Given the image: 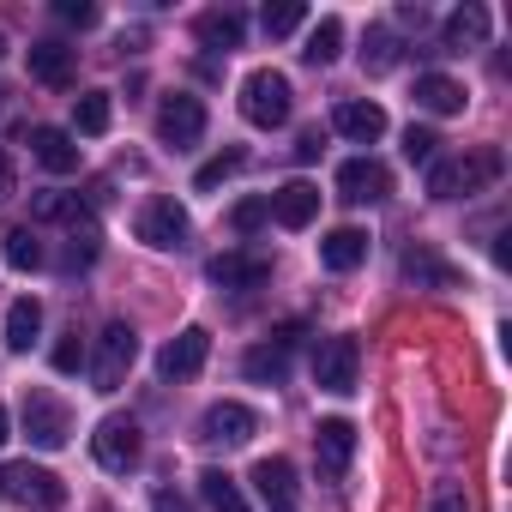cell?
<instances>
[{
    "label": "cell",
    "instance_id": "1",
    "mask_svg": "<svg viewBox=\"0 0 512 512\" xmlns=\"http://www.w3.org/2000/svg\"><path fill=\"white\" fill-rule=\"evenodd\" d=\"M506 175V151L500 145H476L464 157H446V163H428V193L434 199H470L482 187H494Z\"/></svg>",
    "mask_w": 512,
    "mask_h": 512
},
{
    "label": "cell",
    "instance_id": "2",
    "mask_svg": "<svg viewBox=\"0 0 512 512\" xmlns=\"http://www.w3.org/2000/svg\"><path fill=\"white\" fill-rule=\"evenodd\" d=\"M0 494H7L13 506H31V512H61V506H67V482H61L55 470L31 464V458L0 470Z\"/></svg>",
    "mask_w": 512,
    "mask_h": 512
},
{
    "label": "cell",
    "instance_id": "3",
    "mask_svg": "<svg viewBox=\"0 0 512 512\" xmlns=\"http://www.w3.org/2000/svg\"><path fill=\"white\" fill-rule=\"evenodd\" d=\"M133 362H139V332L127 320H109L103 338H97V356L85 362L91 380H97V392H121V380L133 374Z\"/></svg>",
    "mask_w": 512,
    "mask_h": 512
},
{
    "label": "cell",
    "instance_id": "4",
    "mask_svg": "<svg viewBox=\"0 0 512 512\" xmlns=\"http://www.w3.org/2000/svg\"><path fill=\"white\" fill-rule=\"evenodd\" d=\"M290 109H296V103H290V79H284V73L260 67V73H247V79H241V115H247L253 127H266V133H272V127L290 121Z\"/></svg>",
    "mask_w": 512,
    "mask_h": 512
},
{
    "label": "cell",
    "instance_id": "5",
    "mask_svg": "<svg viewBox=\"0 0 512 512\" xmlns=\"http://www.w3.org/2000/svg\"><path fill=\"white\" fill-rule=\"evenodd\" d=\"M91 452H97V464H103L109 476H127V470H139V458H145L139 422H127V416H109V422H97V434H91Z\"/></svg>",
    "mask_w": 512,
    "mask_h": 512
},
{
    "label": "cell",
    "instance_id": "6",
    "mask_svg": "<svg viewBox=\"0 0 512 512\" xmlns=\"http://www.w3.org/2000/svg\"><path fill=\"white\" fill-rule=\"evenodd\" d=\"M133 229H139V241L145 247H157V253H175L181 241H187V211L175 205V199H145L139 205V217H133Z\"/></svg>",
    "mask_w": 512,
    "mask_h": 512
},
{
    "label": "cell",
    "instance_id": "7",
    "mask_svg": "<svg viewBox=\"0 0 512 512\" xmlns=\"http://www.w3.org/2000/svg\"><path fill=\"white\" fill-rule=\"evenodd\" d=\"M356 368H362L356 338H326V344L314 350V386H320V392H332V398L356 392Z\"/></svg>",
    "mask_w": 512,
    "mask_h": 512
},
{
    "label": "cell",
    "instance_id": "8",
    "mask_svg": "<svg viewBox=\"0 0 512 512\" xmlns=\"http://www.w3.org/2000/svg\"><path fill=\"white\" fill-rule=\"evenodd\" d=\"M25 434H31V446L61 452V446H67V434H73L67 404H61L55 392H25Z\"/></svg>",
    "mask_w": 512,
    "mask_h": 512
},
{
    "label": "cell",
    "instance_id": "9",
    "mask_svg": "<svg viewBox=\"0 0 512 512\" xmlns=\"http://www.w3.org/2000/svg\"><path fill=\"white\" fill-rule=\"evenodd\" d=\"M157 139H163V145H175V151L199 145V139H205V103H199V97H187V91L163 97V109H157Z\"/></svg>",
    "mask_w": 512,
    "mask_h": 512
},
{
    "label": "cell",
    "instance_id": "10",
    "mask_svg": "<svg viewBox=\"0 0 512 512\" xmlns=\"http://www.w3.org/2000/svg\"><path fill=\"white\" fill-rule=\"evenodd\" d=\"M253 434H260V416L247 404H235V398H223V404H211L199 416V440H211V446H247Z\"/></svg>",
    "mask_w": 512,
    "mask_h": 512
},
{
    "label": "cell",
    "instance_id": "11",
    "mask_svg": "<svg viewBox=\"0 0 512 512\" xmlns=\"http://www.w3.org/2000/svg\"><path fill=\"white\" fill-rule=\"evenodd\" d=\"M338 193L350 205H380V199H392V169L380 157H350L338 169Z\"/></svg>",
    "mask_w": 512,
    "mask_h": 512
},
{
    "label": "cell",
    "instance_id": "12",
    "mask_svg": "<svg viewBox=\"0 0 512 512\" xmlns=\"http://www.w3.org/2000/svg\"><path fill=\"white\" fill-rule=\"evenodd\" d=\"M205 356H211V332H205V326H187V332H175V338L157 350V374H163V380H193V374L205 368Z\"/></svg>",
    "mask_w": 512,
    "mask_h": 512
},
{
    "label": "cell",
    "instance_id": "13",
    "mask_svg": "<svg viewBox=\"0 0 512 512\" xmlns=\"http://www.w3.org/2000/svg\"><path fill=\"white\" fill-rule=\"evenodd\" d=\"M205 278L217 290H260L272 278V260H266V253H217V260L205 266Z\"/></svg>",
    "mask_w": 512,
    "mask_h": 512
},
{
    "label": "cell",
    "instance_id": "14",
    "mask_svg": "<svg viewBox=\"0 0 512 512\" xmlns=\"http://www.w3.org/2000/svg\"><path fill=\"white\" fill-rule=\"evenodd\" d=\"M314 458H320V476H344L350 470V458H356V428L344 422V416H326L320 428H314Z\"/></svg>",
    "mask_w": 512,
    "mask_h": 512
},
{
    "label": "cell",
    "instance_id": "15",
    "mask_svg": "<svg viewBox=\"0 0 512 512\" xmlns=\"http://www.w3.org/2000/svg\"><path fill=\"white\" fill-rule=\"evenodd\" d=\"M290 344H296V326H284L272 344H253V350L241 356V374H247V380H260V386H266V380L278 386V380L290 374Z\"/></svg>",
    "mask_w": 512,
    "mask_h": 512
},
{
    "label": "cell",
    "instance_id": "16",
    "mask_svg": "<svg viewBox=\"0 0 512 512\" xmlns=\"http://www.w3.org/2000/svg\"><path fill=\"white\" fill-rule=\"evenodd\" d=\"M266 211H272L284 229H308V223L320 217V187H308V181H290V187H278V193L266 199Z\"/></svg>",
    "mask_w": 512,
    "mask_h": 512
},
{
    "label": "cell",
    "instance_id": "17",
    "mask_svg": "<svg viewBox=\"0 0 512 512\" xmlns=\"http://www.w3.org/2000/svg\"><path fill=\"white\" fill-rule=\"evenodd\" d=\"M253 488H260V500L272 512H290L296 506V464L290 458H260L253 464Z\"/></svg>",
    "mask_w": 512,
    "mask_h": 512
},
{
    "label": "cell",
    "instance_id": "18",
    "mask_svg": "<svg viewBox=\"0 0 512 512\" xmlns=\"http://www.w3.org/2000/svg\"><path fill=\"white\" fill-rule=\"evenodd\" d=\"M332 127H338L344 139H356V145H374V139L386 133V109H380V103L350 97V103H338V109H332Z\"/></svg>",
    "mask_w": 512,
    "mask_h": 512
},
{
    "label": "cell",
    "instance_id": "19",
    "mask_svg": "<svg viewBox=\"0 0 512 512\" xmlns=\"http://www.w3.org/2000/svg\"><path fill=\"white\" fill-rule=\"evenodd\" d=\"M362 260H368V229H356V223H344V229H332L320 241V266L326 272H356Z\"/></svg>",
    "mask_w": 512,
    "mask_h": 512
},
{
    "label": "cell",
    "instance_id": "20",
    "mask_svg": "<svg viewBox=\"0 0 512 512\" xmlns=\"http://www.w3.org/2000/svg\"><path fill=\"white\" fill-rule=\"evenodd\" d=\"M73 49L67 43H31V79L37 85H49V91H67L73 85Z\"/></svg>",
    "mask_w": 512,
    "mask_h": 512
},
{
    "label": "cell",
    "instance_id": "21",
    "mask_svg": "<svg viewBox=\"0 0 512 512\" xmlns=\"http://www.w3.org/2000/svg\"><path fill=\"white\" fill-rule=\"evenodd\" d=\"M31 151H37V163H43L49 175H73V169H79V145H73V133H61V127H31Z\"/></svg>",
    "mask_w": 512,
    "mask_h": 512
},
{
    "label": "cell",
    "instance_id": "22",
    "mask_svg": "<svg viewBox=\"0 0 512 512\" xmlns=\"http://www.w3.org/2000/svg\"><path fill=\"white\" fill-rule=\"evenodd\" d=\"M404 278H410V284H428V290H458V272L440 260L428 241H416V247L404 253Z\"/></svg>",
    "mask_w": 512,
    "mask_h": 512
},
{
    "label": "cell",
    "instance_id": "23",
    "mask_svg": "<svg viewBox=\"0 0 512 512\" xmlns=\"http://www.w3.org/2000/svg\"><path fill=\"white\" fill-rule=\"evenodd\" d=\"M199 43L205 49H217V55H229V49H241V37H247V19L235 13V7H223V13H199Z\"/></svg>",
    "mask_w": 512,
    "mask_h": 512
},
{
    "label": "cell",
    "instance_id": "24",
    "mask_svg": "<svg viewBox=\"0 0 512 512\" xmlns=\"http://www.w3.org/2000/svg\"><path fill=\"white\" fill-rule=\"evenodd\" d=\"M470 97H464V85L458 79H446V73H422L416 79V109H428V115H458Z\"/></svg>",
    "mask_w": 512,
    "mask_h": 512
},
{
    "label": "cell",
    "instance_id": "25",
    "mask_svg": "<svg viewBox=\"0 0 512 512\" xmlns=\"http://www.w3.org/2000/svg\"><path fill=\"white\" fill-rule=\"evenodd\" d=\"M37 332H43V302H37V296H19V302L7 308V350L25 356V350L37 344Z\"/></svg>",
    "mask_w": 512,
    "mask_h": 512
},
{
    "label": "cell",
    "instance_id": "26",
    "mask_svg": "<svg viewBox=\"0 0 512 512\" xmlns=\"http://www.w3.org/2000/svg\"><path fill=\"white\" fill-rule=\"evenodd\" d=\"M488 43V13L482 7H458L446 19V49H482Z\"/></svg>",
    "mask_w": 512,
    "mask_h": 512
},
{
    "label": "cell",
    "instance_id": "27",
    "mask_svg": "<svg viewBox=\"0 0 512 512\" xmlns=\"http://www.w3.org/2000/svg\"><path fill=\"white\" fill-rule=\"evenodd\" d=\"M344 55V19H320L314 31H308V49H302V61L308 67H332Z\"/></svg>",
    "mask_w": 512,
    "mask_h": 512
},
{
    "label": "cell",
    "instance_id": "28",
    "mask_svg": "<svg viewBox=\"0 0 512 512\" xmlns=\"http://www.w3.org/2000/svg\"><path fill=\"white\" fill-rule=\"evenodd\" d=\"M31 217L37 223H85L91 211L79 205V193H37L31 199Z\"/></svg>",
    "mask_w": 512,
    "mask_h": 512
},
{
    "label": "cell",
    "instance_id": "29",
    "mask_svg": "<svg viewBox=\"0 0 512 512\" xmlns=\"http://www.w3.org/2000/svg\"><path fill=\"white\" fill-rule=\"evenodd\" d=\"M103 253V235H97V223L85 217V223H73V235H67V253H61V266L67 272H79V266H91Z\"/></svg>",
    "mask_w": 512,
    "mask_h": 512
},
{
    "label": "cell",
    "instance_id": "30",
    "mask_svg": "<svg viewBox=\"0 0 512 512\" xmlns=\"http://www.w3.org/2000/svg\"><path fill=\"white\" fill-rule=\"evenodd\" d=\"M199 494H205V506H211V512H247V500H241L235 476H223V470H205V476H199Z\"/></svg>",
    "mask_w": 512,
    "mask_h": 512
},
{
    "label": "cell",
    "instance_id": "31",
    "mask_svg": "<svg viewBox=\"0 0 512 512\" xmlns=\"http://www.w3.org/2000/svg\"><path fill=\"white\" fill-rule=\"evenodd\" d=\"M73 127H79L85 139L109 133V91H85V97L73 103Z\"/></svg>",
    "mask_w": 512,
    "mask_h": 512
},
{
    "label": "cell",
    "instance_id": "32",
    "mask_svg": "<svg viewBox=\"0 0 512 512\" xmlns=\"http://www.w3.org/2000/svg\"><path fill=\"white\" fill-rule=\"evenodd\" d=\"M7 266H13V272H37V266H43L37 229H7Z\"/></svg>",
    "mask_w": 512,
    "mask_h": 512
},
{
    "label": "cell",
    "instance_id": "33",
    "mask_svg": "<svg viewBox=\"0 0 512 512\" xmlns=\"http://www.w3.org/2000/svg\"><path fill=\"white\" fill-rule=\"evenodd\" d=\"M362 67H368V73H392V67H398V37H392L386 25L368 31V43H362Z\"/></svg>",
    "mask_w": 512,
    "mask_h": 512
},
{
    "label": "cell",
    "instance_id": "34",
    "mask_svg": "<svg viewBox=\"0 0 512 512\" xmlns=\"http://www.w3.org/2000/svg\"><path fill=\"white\" fill-rule=\"evenodd\" d=\"M241 163H247V151H223V157H211V163H199V175H193V187H199V193H211V187H223V181H229V175H235Z\"/></svg>",
    "mask_w": 512,
    "mask_h": 512
},
{
    "label": "cell",
    "instance_id": "35",
    "mask_svg": "<svg viewBox=\"0 0 512 512\" xmlns=\"http://www.w3.org/2000/svg\"><path fill=\"white\" fill-rule=\"evenodd\" d=\"M302 19H308V7H296V0H278V7H266L260 25H266V37H290Z\"/></svg>",
    "mask_w": 512,
    "mask_h": 512
},
{
    "label": "cell",
    "instance_id": "36",
    "mask_svg": "<svg viewBox=\"0 0 512 512\" xmlns=\"http://www.w3.org/2000/svg\"><path fill=\"white\" fill-rule=\"evenodd\" d=\"M49 362H55V374H79V368H85L91 356H85V344H79V332H67V338L55 344V356H49Z\"/></svg>",
    "mask_w": 512,
    "mask_h": 512
},
{
    "label": "cell",
    "instance_id": "37",
    "mask_svg": "<svg viewBox=\"0 0 512 512\" xmlns=\"http://www.w3.org/2000/svg\"><path fill=\"white\" fill-rule=\"evenodd\" d=\"M272 211H266V199H241L235 211H229V223H235V235H253V229H260Z\"/></svg>",
    "mask_w": 512,
    "mask_h": 512
},
{
    "label": "cell",
    "instance_id": "38",
    "mask_svg": "<svg viewBox=\"0 0 512 512\" xmlns=\"http://www.w3.org/2000/svg\"><path fill=\"white\" fill-rule=\"evenodd\" d=\"M434 145H440L434 127H410V133H404V157H410V163H434Z\"/></svg>",
    "mask_w": 512,
    "mask_h": 512
},
{
    "label": "cell",
    "instance_id": "39",
    "mask_svg": "<svg viewBox=\"0 0 512 512\" xmlns=\"http://www.w3.org/2000/svg\"><path fill=\"white\" fill-rule=\"evenodd\" d=\"M55 19L85 31V25H97V7H91V0H61V7H55Z\"/></svg>",
    "mask_w": 512,
    "mask_h": 512
},
{
    "label": "cell",
    "instance_id": "40",
    "mask_svg": "<svg viewBox=\"0 0 512 512\" xmlns=\"http://www.w3.org/2000/svg\"><path fill=\"white\" fill-rule=\"evenodd\" d=\"M428 512H470V500H464V488H452V482H446V488L434 494V506H428Z\"/></svg>",
    "mask_w": 512,
    "mask_h": 512
},
{
    "label": "cell",
    "instance_id": "41",
    "mask_svg": "<svg viewBox=\"0 0 512 512\" xmlns=\"http://www.w3.org/2000/svg\"><path fill=\"white\" fill-rule=\"evenodd\" d=\"M320 151H326V145H320V127H314V133H302V139H296V157H302V163H314V157H320Z\"/></svg>",
    "mask_w": 512,
    "mask_h": 512
},
{
    "label": "cell",
    "instance_id": "42",
    "mask_svg": "<svg viewBox=\"0 0 512 512\" xmlns=\"http://www.w3.org/2000/svg\"><path fill=\"white\" fill-rule=\"evenodd\" d=\"M151 512H193V506H187V500H181V494H175V488H163V494H157V500H151Z\"/></svg>",
    "mask_w": 512,
    "mask_h": 512
},
{
    "label": "cell",
    "instance_id": "43",
    "mask_svg": "<svg viewBox=\"0 0 512 512\" xmlns=\"http://www.w3.org/2000/svg\"><path fill=\"white\" fill-rule=\"evenodd\" d=\"M7 199H13V157L0 151V205H7Z\"/></svg>",
    "mask_w": 512,
    "mask_h": 512
},
{
    "label": "cell",
    "instance_id": "44",
    "mask_svg": "<svg viewBox=\"0 0 512 512\" xmlns=\"http://www.w3.org/2000/svg\"><path fill=\"white\" fill-rule=\"evenodd\" d=\"M0 440H7V404H0Z\"/></svg>",
    "mask_w": 512,
    "mask_h": 512
},
{
    "label": "cell",
    "instance_id": "45",
    "mask_svg": "<svg viewBox=\"0 0 512 512\" xmlns=\"http://www.w3.org/2000/svg\"><path fill=\"white\" fill-rule=\"evenodd\" d=\"M0 55H7V37H0Z\"/></svg>",
    "mask_w": 512,
    "mask_h": 512
},
{
    "label": "cell",
    "instance_id": "46",
    "mask_svg": "<svg viewBox=\"0 0 512 512\" xmlns=\"http://www.w3.org/2000/svg\"><path fill=\"white\" fill-rule=\"evenodd\" d=\"M0 97H7V91H0Z\"/></svg>",
    "mask_w": 512,
    "mask_h": 512
}]
</instances>
